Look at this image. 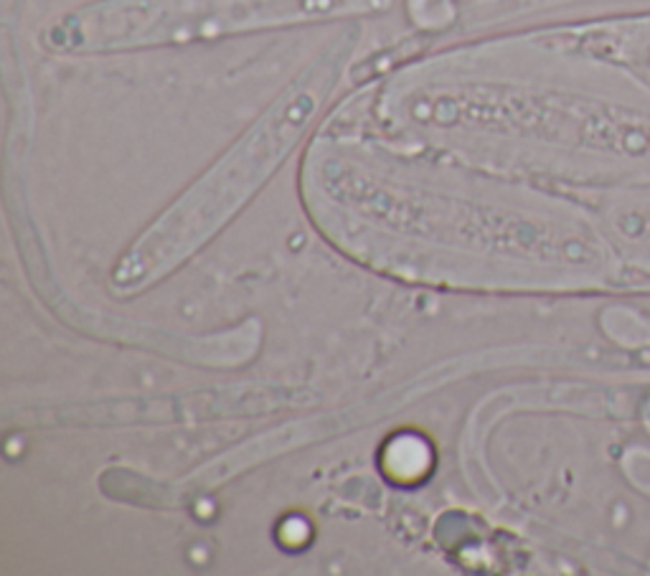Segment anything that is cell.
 <instances>
[{
  "mask_svg": "<svg viewBox=\"0 0 650 576\" xmlns=\"http://www.w3.org/2000/svg\"><path fill=\"white\" fill-rule=\"evenodd\" d=\"M359 31L345 28L262 117L201 175L120 257L112 287L122 295L145 290L178 269L191 254L237 216L300 145L303 135L331 102Z\"/></svg>",
  "mask_w": 650,
  "mask_h": 576,
  "instance_id": "1",
  "label": "cell"
},
{
  "mask_svg": "<svg viewBox=\"0 0 650 576\" xmlns=\"http://www.w3.org/2000/svg\"><path fill=\"white\" fill-rule=\"evenodd\" d=\"M392 3L394 0H97L53 20L44 31V43L59 53L180 46L270 28L384 13Z\"/></svg>",
  "mask_w": 650,
  "mask_h": 576,
  "instance_id": "2",
  "label": "cell"
}]
</instances>
